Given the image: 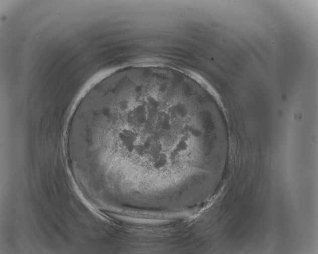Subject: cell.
Wrapping results in <instances>:
<instances>
[{"instance_id": "6da1fadb", "label": "cell", "mask_w": 318, "mask_h": 254, "mask_svg": "<svg viewBox=\"0 0 318 254\" xmlns=\"http://www.w3.org/2000/svg\"><path fill=\"white\" fill-rule=\"evenodd\" d=\"M187 103L173 86L118 72L88 90L75 123L106 178L125 187L172 183L187 160Z\"/></svg>"}]
</instances>
